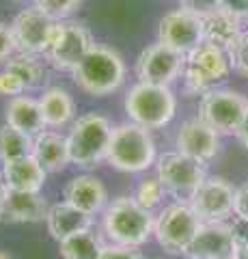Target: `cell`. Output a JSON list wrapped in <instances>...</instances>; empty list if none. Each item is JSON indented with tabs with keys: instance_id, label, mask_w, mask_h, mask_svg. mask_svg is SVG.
I'll use <instances>...</instances> for the list:
<instances>
[{
	"instance_id": "cell-28",
	"label": "cell",
	"mask_w": 248,
	"mask_h": 259,
	"mask_svg": "<svg viewBox=\"0 0 248 259\" xmlns=\"http://www.w3.org/2000/svg\"><path fill=\"white\" fill-rule=\"evenodd\" d=\"M164 194H166L164 186H162V182H160L158 175H156V177H147V180H142L138 184L134 199L138 201V203L145 207V209H149V212H151L154 207H158L160 203H162Z\"/></svg>"
},
{
	"instance_id": "cell-20",
	"label": "cell",
	"mask_w": 248,
	"mask_h": 259,
	"mask_svg": "<svg viewBox=\"0 0 248 259\" xmlns=\"http://www.w3.org/2000/svg\"><path fill=\"white\" fill-rule=\"evenodd\" d=\"M5 123H9L11 127L20 130L24 134H28L30 139L45 132V127H47L43 121L41 106H39V100L28 97V95L11 97L5 108Z\"/></svg>"
},
{
	"instance_id": "cell-7",
	"label": "cell",
	"mask_w": 248,
	"mask_h": 259,
	"mask_svg": "<svg viewBox=\"0 0 248 259\" xmlns=\"http://www.w3.org/2000/svg\"><path fill=\"white\" fill-rule=\"evenodd\" d=\"M199 227H201V218L196 216L192 205L186 201H177V203L166 205L156 216L154 236L164 250L173 255H186Z\"/></svg>"
},
{
	"instance_id": "cell-40",
	"label": "cell",
	"mask_w": 248,
	"mask_h": 259,
	"mask_svg": "<svg viewBox=\"0 0 248 259\" xmlns=\"http://www.w3.org/2000/svg\"><path fill=\"white\" fill-rule=\"evenodd\" d=\"M233 259H248V246H237Z\"/></svg>"
},
{
	"instance_id": "cell-22",
	"label": "cell",
	"mask_w": 248,
	"mask_h": 259,
	"mask_svg": "<svg viewBox=\"0 0 248 259\" xmlns=\"http://www.w3.org/2000/svg\"><path fill=\"white\" fill-rule=\"evenodd\" d=\"M33 156L45 168V173H61L67 164H71L67 136L45 130L33 139Z\"/></svg>"
},
{
	"instance_id": "cell-36",
	"label": "cell",
	"mask_w": 248,
	"mask_h": 259,
	"mask_svg": "<svg viewBox=\"0 0 248 259\" xmlns=\"http://www.w3.org/2000/svg\"><path fill=\"white\" fill-rule=\"evenodd\" d=\"M220 9L233 13L239 20H248V0H220Z\"/></svg>"
},
{
	"instance_id": "cell-14",
	"label": "cell",
	"mask_w": 248,
	"mask_h": 259,
	"mask_svg": "<svg viewBox=\"0 0 248 259\" xmlns=\"http://www.w3.org/2000/svg\"><path fill=\"white\" fill-rule=\"evenodd\" d=\"M158 41L181 54H188L203 44V20L179 7L160 20Z\"/></svg>"
},
{
	"instance_id": "cell-6",
	"label": "cell",
	"mask_w": 248,
	"mask_h": 259,
	"mask_svg": "<svg viewBox=\"0 0 248 259\" xmlns=\"http://www.w3.org/2000/svg\"><path fill=\"white\" fill-rule=\"evenodd\" d=\"M231 59L229 52L222 48L203 41L192 52L186 54L183 61V82L186 93L190 95H205L212 89H218L231 74Z\"/></svg>"
},
{
	"instance_id": "cell-35",
	"label": "cell",
	"mask_w": 248,
	"mask_h": 259,
	"mask_svg": "<svg viewBox=\"0 0 248 259\" xmlns=\"http://www.w3.org/2000/svg\"><path fill=\"white\" fill-rule=\"evenodd\" d=\"M233 214L237 218L248 221V182L235 188V201H233Z\"/></svg>"
},
{
	"instance_id": "cell-23",
	"label": "cell",
	"mask_w": 248,
	"mask_h": 259,
	"mask_svg": "<svg viewBox=\"0 0 248 259\" xmlns=\"http://www.w3.org/2000/svg\"><path fill=\"white\" fill-rule=\"evenodd\" d=\"M242 20L225 9H218L212 15L203 18V41L218 46L227 52L235 46V41L242 37Z\"/></svg>"
},
{
	"instance_id": "cell-24",
	"label": "cell",
	"mask_w": 248,
	"mask_h": 259,
	"mask_svg": "<svg viewBox=\"0 0 248 259\" xmlns=\"http://www.w3.org/2000/svg\"><path fill=\"white\" fill-rule=\"evenodd\" d=\"M39 106L47 127L59 130L76 119V102L63 87H47L39 97Z\"/></svg>"
},
{
	"instance_id": "cell-8",
	"label": "cell",
	"mask_w": 248,
	"mask_h": 259,
	"mask_svg": "<svg viewBox=\"0 0 248 259\" xmlns=\"http://www.w3.org/2000/svg\"><path fill=\"white\" fill-rule=\"evenodd\" d=\"M246 115H248V100L237 91L212 89V91L201 95L199 117L210 127H214L220 136L237 134Z\"/></svg>"
},
{
	"instance_id": "cell-5",
	"label": "cell",
	"mask_w": 248,
	"mask_h": 259,
	"mask_svg": "<svg viewBox=\"0 0 248 259\" xmlns=\"http://www.w3.org/2000/svg\"><path fill=\"white\" fill-rule=\"evenodd\" d=\"M177 110V97L171 87L138 82L125 95V112L132 123L147 130H160L171 123Z\"/></svg>"
},
{
	"instance_id": "cell-10",
	"label": "cell",
	"mask_w": 248,
	"mask_h": 259,
	"mask_svg": "<svg viewBox=\"0 0 248 259\" xmlns=\"http://www.w3.org/2000/svg\"><path fill=\"white\" fill-rule=\"evenodd\" d=\"M93 46L95 44L91 39V32L80 22L61 20L57 24V32L52 37L50 50L45 52V59L61 71H74Z\"/></svg>"
},
{
	"instance_id": "cell-31",
	"label": "cell",
	"mask_w": 248,
	"mask_h": 259,
	"mask_svg": "<svg viewBox=\"0 0 248 259\" xmlns=\"http://www.w3.org/2000/svg\"><path fill=\"white\" fill-rule=\"evenodd\" d=\"M15 52H18V44H15L11 24L0 22V65H5Z\"/></svg>"
},
{
	"instance_id": "cell-15",
	"label": "cell",
	"mask_w": 248,
	"mask_h": 259,
	"mask_svg": "<svg viewBox=\"0 0 248 259\" xmlns=\"http://www.w3.org/2000/svg\"><path fill=\"white\" fill-rule=\"evenodd\" d=\"M235 238L231 225L225 223H201L194 240L190 242L186 257L190 259H233Z\"/></svg>"
},
{
	"instance_id": "cell-34",
	"label": "cell",
	"mask_w": 248,
	"mask_h": 259,
	"mask_svg": "<svg viewBox=\"0 0 248 259\" xmlns=\"http://www.w3.org/2000/svg\"><path fill=\"white\" fill-rule=\"evenodd\" d=\"M179 3H181V9L199 15L201 20L220 9V0H179Z\"/></svg>"
},
{
	"instance_id": "cell-4",
	"label": "cell",
	"mask_w": 248,
	"mask_h": 259,
	"mask_svg": "<svg viewBox=\"0 0 248 259\" xmlns=\"http://www.w3.org/2000/svg\"><path fill=\"white\" fill-rule=\"evenodd\" d=\"M110 139H113V125L100 112H86L78 117L69 130L67 145L71 164L91 168L106 160Z\"/></svg>"
},
{
	"instance_id": "cell-3",
	"label": "cell",
	"mask_w": 248,
	"mask_h": 259,
	"mask_svg": "<svg viewBox=\"0 0 248 259\" xmlns=\"http://www.w3.org/2000/svg\"><path fill=\"white\" fill-rule=\"evenodd\" d=\"M106 162L123 173H140L156 162V141L151 136V130L136 125V123H121L113 127Z\"/></svg>"
},
{
	"instance_id": "cell-25",
	"label": "cell",
	"mask_w": 248,
	"mask_h": 259,
	"mask_svg": "<svg viewBox=\"0 0 248 259\" xmlns=\"http://www.w3.org/2000/svg\"><path fill=\"white\" fill-rule=\"evenodd\" d=\"M102 240L95 236L93 229L80 231L76 236L59 242V250L63 259H100Z\"/></svg>"
},
{
	"instance_id": "cell-12",
	"label": "cell",
	"mask_w": 248,
	"mask_h": 259,
	"mask_svg": "<svg viewBox=\"0 0 248 259\" xmlns=\"http://www.w3.org/2000/svg\"><path fill=\"white\" fill-rule=\"evenodd\" d=\"M183 61H186V54L164 46L162 41L151 44L136 59L138 82L171 87V82H175L183 71Z\"/></svg>"
},
{
	"instance_id": "cell-37",
	"label": "cell",
	"mask_w": 248,
	"mask_h": 259,
	"mask_svg": "<svg viewBox=\"0 0 248 259\" xmlns=\"http://www.w3.org/2000/svg\"><path fill=\"white\" fill-rule=\"evenodd\" d=\"M231 225V231H233V238H235V244L237 246H248V221L244 218H237Z\"/></svg>"
},
{
	"instance_id": "cell-30",
	"label": "cell",
	"mask_w": 248,
	"mask_h": 259,
	"mask_svg": "<svg viewBox=\"0 0 248 259\" xmlns=\"http://www.w3.org/2000/svg\"><path fill=\"white\" fill-rule=\"evenodd\" d=\"M229 59H231L233 71L248 78V30L242 32V37H239L235 41V46L229 50Z\"/></svg>"
},
{
	"instance_id": "cell-29",
	"label": "cell",
	"mask_w": 248,
	"mask_h": 259,
	"mask_svg": "<svg viewBox=\"0 0 248 259\" xmlns=\"http://www.w3.org/2000/svg\"><path fill=\"white\" fill-rule=\"evenodd\" d=\"M80 5H82V0H35V7H39L57 22L67 20L71 13L78 11Z\"/></svg>"
},
{
	"instance_id": "cell-21",
	"label": "cell",
	"mask_w": 248,
	"mask_h": 259,
	"mask_svg": "<svg viewBox=\"0 0 248 259\" xmlns=\"http://www.w3.org/2000/svg\"><path fill=\"white\" fill-rule=\"evenodd\" d=\"M3 175L9 190H22V192H39L45 184V168L35 160V156H24L18 160L5 162Z\"/></svg>"
},
{
	"instance_id": "cell-42",
	"label": "cell",
	"mask_w": 248,
	"mask_h": 259,
	"mask_svg": "<svg viewBox=\"0 0 248 259\" xmlns=\"http://www.w3.org/2000/svg\"><path fill=\"white\" fill-rule=\"evenodd\" d=\"M15 3H28V0H15Z\"/></svg>"
},
{
	"instance_id": "cell-11",
	"label": "cell",
	"mask_w": 248,
	"mask_h": 259,
	"mask_svg": "<svg viewBox=\"0 0 248 259\" xmlns=\"http://www.w3.org/2000/svg\"><path fill=\"white\" fill-rule=\"evenodd\" d=\"M57 20L43 13L39 7H30L15 15L11 22V30L18 44V52L26 54H43L50 50L52 37L57 32Z\"/></svg>"
},
{
	"instance_id": "cell-13",
	"label": "cell",
	"mask_w": 248,
	"mask_h": 259,
	"mask_svg": "<svg viewBox=\"0 0 248 259\" xmlns=\"http://www.w3.org/2000/svg\"><path fill=\"white\" fill-rule=\"evenodd\" d=\"M235 188L225 177H205L188 203L201 223H225L233 214Z\"/></svg>"
},
{
	"instance_id": "cell-19",
	"label": "cell",
	"mask_w": 248,
	"mask_h": 259,
	"mask_svg": "<svg viewBox=\"0 0 248 259\" xmlns=\"http://www.w3.org/2000/svg\"><path fill=\"white\" fill-rule=\"evenodd\" d=\"M45 225H47L50 236L57 242H63L80 231L93 229V216L84 214L82 209H78L71 203H67V201H63V203H54L47 207Z\"/></svg>"
},
{
	"instance_id": "cell-9",
	"label": "cell",
	"mask_w": 248,
	"mask_h": 259,
	"mask_svg": "<svg viewBox=\"0 0 248 259\" xmlns=\"http://www.w3.org/2000/svg\"><path fill=\"white\" fill-rule=\"evenodd\" d=\"M158 180L162 182L164 190L177 197L179 201L192 199V194L205 180V164L181 151H169L158 158Z\"/></svg>"
},
{
	"instance_id": "cell-32",
	"label": "cell",
	"mask_w": 248,
	"mask_h": 259,
	"mask_svg": "<svg viewBox=\"0 0 248 259\" xmlns=\"http://www.w3.org/2000/svg\"><path fill=\"white\" fill-rule=\"evenodd\" d=\"M26 91V87L22 84V80L11 74L9 69H3L0 71V95H7L11 100V97H18Z\"/></svg>"
},
{
	"instance_id": "cell-33",
	"label": "cell",
	"mask_w": 248,
	"mask_h": 259,
	"mask_svg": "<svg viewBox=\"0 0 248 259\" xmlns=\"http://www.w3.org/2000/svg\"><path fill=\"white\" fill-rule=\"evenodd\" d=\"M100 259H145L136 246H123V244H106L102 246Z\"/></svg>"
},
{
	"instance_id": "cell-26",
	"label": "cell",
	"mask_w": 248,
	"mask_h": 259,
	"mask_svg": "<svg viewBox=\"0 0 248 259\" xmlns=\"http://www.w3.org/2000/svg\"><path fill=\"white\" fill-rule=\"evenodd\" d=\"M5 69H9L11 74L18 76L26 89L41 84L43 76H45L41 61H39L35 54H26V52H15L11 59L5 63Z\"/></svg>"
},
{
	"instance_id": "cell-38",
	"label": "cell",
	"mask_w": 248,
	"mask_h": 259,
	"mask_svg": "<svg viewBox=\"0 0 248 259\" xmlns=\"http://www.w3.org/2000/svg\"><path fill=\"white\" fill-rule=\"evenodd\" d=\"M237 139H239V143L244 145V147L248 149V115H246V119H244V123H242V127L237 130Z\"/></svg>"
},
{
	"instance_id": "cell-16",
	"label": "cell",
	"mask_w": 248,
	"mask_h": 259,
	"mask_svg": "<svg viewBox=\"0 0 248 259\" xmlns=\"http://www.w3.org/2000/svg\"><path fill=\"white\" fill-rule=\"evenodd\" d=\"M175 145H177V151L186 153V156L205 164V162H210L218 156L220 134L216 132L214 127L207 125L201 117H194V119H188L181 123L177 139H175Z\"/></svg>"
},
{
	"instance_id": "cell-41",
	"label": "cell",
	"mask_w": 248,
	"mask_h": 259,
	"mask_svg": "<svg viewBox=\"0 0 248 259\" xmlns=\"http://www.w3.org/2000/svg\"><path fill=\"white\" fill-rule=\"evenodd\" d=\"M0 259H13L11 255H7V253H3V250H0Z\"/></svg>"
},
{
	"instance_id": "cell-1",
	"label": "cell",
	"mask_w": 248,
	"mask_h": 259,
	"mask_svg": "<svg viewBox=\"0 0 248 259\" xmlns=\"http://www.w3.org/2000/svg\"><path fill=\"white\" fill-rule=\"evenodd\" d=\"M71 76L84 93L104 97L115 93L125 82V63L117 50L95 44L78 63V67L71 71Z\"/></svg>"
},
{
	"instance_id": "cell-27",
	"label": "cell",
	"mask_w": 248,
	"mask_h": 259,
	"mask_svg": "<svg viewBox=\"0 0 248 259\" xmlns=\"http://www.w3.org/2000/svg\"><path fill=\"white\" fill-rule=\"evenodd\" d=\"M33 153V139L9 123L0 125V162H11Z\"/></svg>"
},
{
	"instance_id": "cell-17",
	"label": "cell",
	"mask_w": 248,
	"mask_h": 259,
	"mask_svg": "<svg viewBox=\"0 0 248 259\" xmlns=\"http://www.w3.org/2000/svg\"><path fill=\"white\" fill-rule=\"evenodd\" d=\"M65 201L71 203L74 207L82 209L84 214L95 216L106 209L108 205V192L95 175H76L74 180H69L65 186Z\"/></svg>"
},
{
	"instance_id": "cell-2",
	"label": "cell",
	"mask_w": 248,
	"mask_h": 259,
	"mask_svg": "<svg viewBox=\"0 0 248 259\" xmlns=\"http://www.w3.org/2000/svg\"><path fill=\"white\" fill-rule=\"evenodd\" d=\"M156 218L134 197H119L104 209V231L113 244L142 246L154 236Z\"/></svg>"
},
{
	"instance_id": "cell-18",
	"label": "cell",
	"mask_w": 248,
	"mask_h": 259,
	"mask_svg": "<svg viewBox=\"0 0 248 259\" xmlns=\"http://www.w3.org/2000/svg\"><path fill=\"white\" fill-rule=\"evenodd\" d=\"M45 199L39 192H22L9 190V197L0 207L3 223H41L47 216Z\"/></svg>"
},
{
	"instance_id": "cell-39",
	"label": "cell",
	"mask_w": 248,
	"mask_h": 259,
	"mask_svg": "<svg viewBox=\"0 0 248 259\" xmlns=\"http://www.w3.org/2000/svg\"><path fill=\"white\" fill-rule=\"evenodd\" d=\"M7 197H9V186H7L5 175H3V171H0V207H3V203L7 201Z\"/></svg>"
}]
</instances>
